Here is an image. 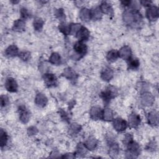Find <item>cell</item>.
<instances>
[{
    "label": "cell",
    "mask_w": 159,
    "mask_h": 159,
    "mask_svg": "<svg viewBox=\"0 0 159 159\" xmlns=\"http://www.w3.org/2000/svg\"><path fill=\"white\" fill-rule=\"evenodd\" d=\"M81 130V126L77 124H73L70 127V132L72 135H76Z\"/></svg>",
    "instance_id": "35"
},
{
    "label": "cell",
    "mask_w": 159,
    "mask_h": 159,
    "mask_svg": "<svg viewBox=\"0 0 159 159\" xmlns=\"http://www.w3.org/2000/svg\"><path fill=\"white\" fill-rule=\"evenodd\" d=\"M87 152V148L86 147L84 144H83L81 143H78V145L76 147V155L78 156H83Z\"/></svg>",
    "instance_id": "32"
},
{
    "label": "cell",
    "mask_w": 159,
    "mask_h": 159,
    "mask_svg": "<svg viewBox=\"0 0 159 159\" xmlns=\"http://www.w3.org/2000/svg\"><path fill=\"white\" fill-rule=\"evenodd\" d=\"M113 112L109 108H105L102 112V119L107 121H111L113 120Z\"/></svg>",
    "instance_id": "27"
},
{
    "label": "cell",
    "mask_w": 159,
    "mask_h": 159,
    "mask_svg": "<svg viewBox=\"0 0 159 159\" xmlns=\"http://www.w3.org/2000/svg\"><path fill=\"white\" fill-rule=\"evenodd\" d=\"M37 132H38V129L34 126H32L29 127L27 130V133L29 135H34L37 134Z\"/></svg>",
    "instance_id": "40"
},
{
    "label": "cell",
    "mask_w": 159,
    "mask_h": 159,
    "mask_svg": "<svg viewBox=\"0 0 159 159\" xmlns=\"http://www.w3.org/2000/svg\"><path fill=\"white\" fill-rule=\"evenodd\" d=\"M140 3H141L142 5H143V6L150 7V4H151V2H150V1H140Z\"/></svg>",
    "instance_id": "42"
},
{
    "label": "cell",
    "mask_w": 159,
    "mask_h": 159,
    "mask_svg": "<svg viewBox=\"0 0 159 159\" xmlns=\"http://www.w3.org/2000/svg\"><path fill=\"white\" fill-rule=\"evenodd\" d=\"M80 19L84 22H88L91 19L90 10L87 8H83L80 12Z\"/></svg>",
    "instance_id": "24"
},
{
    "label": "cell",
    "mask_w": 159,
    "mask_h": 159,
    "mask_svg": "<svg viewBox=\"0 0 159 159\" xmlns=\"http://www.w3.org/2000/svg\"><path fill=\"white\" fill-rule=\"evenodd\" d=\"M7 135L6 132L2 129H1L0 131V145L1 148H3L7 143Z\"/></svg>",
    "instance_id": "31"
},
{
    "label": "cell",
    "mask_w": 159,
    "mask_h": 159,
    "mask_svg": "<svg viewBox=\"0 0 159 159\" xmlns=\"http://www.w3.org/2000/svg\"><path fill=\"white\" fill-rule=\"evenodd\" d=\"M128 66L129 68L132 70L137 69L139 66V61L137 58L130 57L128 60Z\"/></svg>",
    "instance_id": "30"
},
{
    "label": "cell",
    "mask_w": 159,
    "mask_h": 159,
    "mask_svg": "<svg viewBox=\"0 0 159 159\" xmlns=\"http://www.w3.org/2000/svg\"><path fill=\"white\" fill-rule=\"evenodd\" d=\"M58 28L63 34L65 35L70 34V25L65 22H62L59 25Z\"/></svg>",
    "instance_id": "33"
},
{
    "label": "cell",
    "mask_w": 159,
    "mask_h": 159,
    "mask_svg": "<svg viewBox=\"0 0 159 159\" xmlns=\"http://www.w3.org/2000/svg\"><path fill=\"white\" fill-rule=\"evenodd\" d=\"M113 127L117 132H123L127 127V123L122 118H116L113 120Z\"/></svg>",
    "instance_id": "5"
},
{
    "label": "cell",
    "mask_w": 159,
    "mask_h": 159,
    "mask_svg": "<svg viewBox=\"0 0 159 159\" xmlns=\"http://www.w3.org/2000/svg\"><path fill=\"white\" fill-rule=\"evenodd\" d=\"M119 152L118 144L114 140H109V153L111 157H115Z\"/></svg>",
    "instance_id": "12"
},
{
    "label": "cell",
    "mask_w": 159,
    "mask_h": 159,
    "mask_svg": "<svg viewBox=\"0 0 159 159\" xmlns=\"http://www.w3.org/2000/svg\"><path fill=\"white\" fill-rule=\"evenodd\" d=\"M127 154L129 155V157H134L140 154V147L137 143L132 140L127 145Z\"/></svg>",
    "instance_id": "4"
},
{
    "label": "cell",
    "mask_w": 159,
    "mask_h": 159,
    "mask_svg": "<svg viewBox=\"0 0 159 159\" xmlns=\"http://www.w3.org/2000/svg\"><path fill=\"white\" fill-rule=\"evenodd\" d=\"M142 103L145 106H151L154 102V97L149 93H144L141 96Z\"/></svg>",
    "instance_id": "15"
},
{
    "label": "cell",
    "mask_w": 159,
    "mask_h": 159,
    "mask_svg": "<svg viewBox=\"0 0 159 159\" xmlns=\"http://www.w3.org/2000/svg\"><path fill=\"white\" fill-rule=\"evenodd\" d=\"M101 78L106 81H110L113 77V71L109 68H105L101 73Z\"/></svg>",
    "instance_id": "17"
},
{
    "label": "cell",
    "mask_w": 159,
    "mask_h": 159,
    "mask_svg": "<svg viewBox=\"0 0 159 159\" xmlns=\"http://www.w3.org/2000/svg\"><path fill=\"white\" fill-rule=\"evenodd\" d=\"M63 75L68 80H75L77 78V74L70 68H66L63 71Z\"/></svg>",
    "instance_id": "25"
},
{
    "label": "cell",
    "mask_w": 159,
    "mask_h": 159,
    "mask_svg": "<svg viewBox=\"0 0 159 159\" xmlns=\"http://www.w3.org/2000/svg\"><path fill=\"white\" fill-rule=\"evenodd\" d=\"M91 14V19L94 20H99L102 17V12L99 8V7H96L90 10Z\"/></svg>",
    "instance_id": "21"
},
{
    "label": "cell",
    "mask_w": 159,
    "mask_h": 159,
    "mask_svg": "<svg viewBox=\"0 0 159 159\" xmlns=\"http://www.w3.org/2000/svg\"><path fill=\"white\" fill-rule=\"evenodd\" d=\"M119 57L124 60H128L132 56V52L128 46H124L118 52Z\"/></svg>",
    "instance_id": "13"
},
{
    "label": "cell",
    "mask_w": 159,
    "mask_h": 159,
    "mask_svg": "<svg viewBox=\"0 0 159 159\" xmlns=\"http://www.w3.org/2000/svg\"><path fill=\"white\" fill-rule=\"evenodd\" d=\"M132 140V136L130 134H126V135H125L124 137V141H123V143L125 144V145H127L130 142H131Z\"/></svg>",
    "instance_id": "41"
},
{
    "label": "cell",
    "mask_w": 159,
    "mask_h": 159,
    "mask_svg": "<svg viewBox=\"0 0 159 159\" xmlns=\"http://www.w3.org/2000/svg\"><path fill=\"white\" fill-rule=\"evenodd\" d=\"M119 57L118 52H117L115 50H110L106 56V58L108 61L109 62H114L117 60V59Z\"/></svg>",
    "instance_id": "26"
},
{
    "label": "cell",
    "mask_w": 159,
    "mask_h": 159,
    "mask_svg": "<svg viewBox=\"0 0 159 159\" xmlns=\"http://www.w3.org/2000/svg\"><path fill=\"white\" fill-rule=\"evenodd\" d=\"M25 28V23L22 19L16 20L14 22V23L13 24V27H12V29L14 30L17 31V32L23 31V30H24Z\"/></svg>",
    "instance_id": "22"
},
{
    "label": "cell",
    "mask_w": 159,
    "mask_h": 159,
    "mask_svg": "<svg viewBox=\"0 0 159 159\" xmlns=\"http://www.w3.org/2000/svg\"><path fill=\"white\" fill-rule=\"evenodd\" d=\"M48 101V99L46 97L45 95H44L42 93H38L36 95L35 99V104L40 107H44Z\"/></svg>",
    "instance_id": "16"
},
{
    "label": "cell",
    "mask_w": 159,
    "mask_h": 159,
    "mask_svg": "<svg viewBox=\"0 0 159 159\" xmlns=\"http://www.w3.org/2000/svg\"><path fill=\"white\" fill-rule=\"evenodd\" d=\"M117 90L112 86H109L101 93V97L106 103H108L117 95Z\"/></svg>",
    "instance_id": "3"
},
{
    "label": "cell",
    "mask_w": 159,
    "mask_h": 159,
    "mask_svg": "<svg viewBox=\"0 0 159 159\" xmlns=\"http://www.w3.org/2000/svg\"><path fill=\"white\" fill-rule=\"evenodd\" d=\"M19 56L23 61H27L30 58V53L29 52H22L19 53Z\"/></svg>",
    "instance_id": "38"
},
{
    "label": "cell",
    "mask_w": 159,
    "mask_h": 159,
    "mask_svg": "<svg viewBox=\"0 0 159 159\" xmlns=\"http://www.w3.org/2000/svg\"><path fill=\"white\" fill-rule=\"evenodd\" d=\"M76 37L78 39L79 41L84 42L87 40L89 37V30L84 27L81 26L80 29L76 34Z\"/></svg>",
    "instance_id": "11"
},
{
    "label": "cell",
    "mask_w": 159,
    "mask_h": 159,
    "mask_svg": "<svg viewBox=\"0 0 159 159\" xmlns=\"http://www.w3.org/2000/svg\"><path fill=\"white\" fill-rule=\"evenodd\" d=\"M9 102V98H7V96H6L5 95H2L1 96V107H6L7 105H8Z\"/></svg>",
    "instance_id": "39"
},
{
    "label": "cell",
    "mask_w": 159,
    "mask_h": 159,
    "mask_svg": "<svg viewBox=\"0 0 159 159\" xmlns=\"http://www.w3.org/2000/svg\"><path fill=\"white\" fill-rule=\"evenodd\" d=\"M45 84L48 87L55 86L57 83V78L56 76L52 73H45L43 76Z\"/></svg>",
    "instance_id": "7"
},
{
    "label": "cell",
    "mask_w": 159,
    "mask_h": 159,
    "mask_svg": "<svg viewBox=\"0 0 159 159\" xmlns=\"http://www.w3.org/2000/svg\"><path fill=\"white\" fill-rule=\"evenodd\" d=\"M103 110L98 106L93 107L90 110V117L93 120H99L102 119Z\"/></svg>",
    "instance_id": "10"
},
{
    "label": "cell",
    "mask_w": 159,
    "mask_h": 159,
    "mask_svg": "<svg viewBox=\"0 0 159 159\" xmlns=\"http://www.w3.org/2000/svg\"><path fill=\"white\" fill-rule=\"evenodd\" d=\"M123 20L127 25H136L140 23L142 16L139 11L127 10L123 14Z\"/></svg>",
    "instance_id": "1"
},
{
    "label": "cell",
    "mask_w": 159,
    "mask_h": 159,
    "mask_svg": "<svg viewBox=\"0 0 159 159\" xmlns=\"http://www.w3.org/2000/svg\"><path fill=\"white\" fill-rule=\"evenodd\" d=\"M61 57L57 53H53L49 58V61L53 65H60L61 63Z\"/></svg>",
    "instance_id": "28"
},
{
    "label": "cell",
    "mask_w": 159,
    "mask_h": 159,
    "mask_svg": "<svg viewBox=\"0 0 159 159\" xmlns=\"http://www.w3.org/2000/svg\"><path fill=\"white\" fill-rule=\"evenodd\" d=\"M4 87L7 91L11 93H14L17 91L18 86H17V82L14 78H8L6 79L5 81Z\"/></svg>",
    "instance_id": "8"
},
{
    "label": "cell",
    "mask_w": 159,
    "mask_h": 159,
    "mask_svg": "<svg viewBox=\"0 0 159 159\" xmlns=\"http://www.w3.org/2000/svg\"><path fill=\"white\" fill-rule=\"evenodd\" d=\"M75 155H73L72 153H66L65 155H64L63 157V158H75Z\"/></svg>",
    "instance_id": "43"
},
{
    "label": "cell",
    "mask_w": 159,
    "mask_h": 159,
    "mask_svg": "<svg viewBox=\"0 0 159 159\" xmlns=\"http://www.w3.org/2000/svg\"><path fill=\"white\" fill-rule=\"evenodd\" d=\"M81 27V25L80 24H71L70 25V34L76 35Z\"/></svg>",
    "instance_id": "34"
},
{
    "label": "cell",
    "mask_w": 159,
    "mask_h": 159,
    "mask_svg": "<svg viewBox=\"0 0 159 159\" xmlns=\"http://www.w3.org/2000/svg\"><path fill=\"white\" fill-rule=\"evenodd\" d=\"M33 25H34V28L35 30L40 31L42 30L43 25V20L40 17H36L35 18L33 22Z\"/></svg>",
    "instance_id": "29"
},
{
    "label": "cell",
    "mask_w": 159,
    "mask_h": 159,
    "mask_svg": "<svg viewBox=\"0 0 159 159\" xmlns=\"http://www.w3.org/2000/svg\"><path fill=\"white\" fill-rule=\"evenodd\" d=\"M158 15L159 12L157 7L155 6H150V7H148L146 12V16L148 20L151 21H154L158 19Z\"/></svg>",
    "instance_id": "6"
},
{
    "label": "cell",
    "mask_w": 159,
    "mask_h": 159,
    "mask_svg": "<svg viewBox=\"0 0 159 159\" xmlns=\"http://www.w3.org/2000/svg\"><path fill=\"white\" fill-rule=\"evenodd\" d=\"M19 119L24 123H27L30 119V112L24 106H21L19 108Z\"/></svg>",
    "instance_id": "9"
},
{
    "label": "cell",
    "mask_w": 159,
    "mask_h": 159,
    "mask_svg": "<svg viewBox=\"0 0 159 159\" xmlns=\"http://www.w3.org/2000/svg\"><path fill=\"white\" fill-rule=\"evenodd\" d=\"M140 123V116L135 114L132 113L129 116V124L131 127L135 128L139 126Z\"/></svg>",
    "instance_id": "14"
},
{
    "label": "cell",
    "mask_w": 159,
    "mask_h": 159,
    "mask_svg": "<svg viewBox=\"0 0 159 159\" xmlns=\"http://www.w3.org/2000/svg\"><path fill=\"white\" fill-rule=\"evenodd\" d=\"M99 8L102 12V13L106 14L108 15H112L113 14V9L110 4L107 2L103 1L101 4Z\"/></svg>",
    "instance_id": "19"
},
{
    "label": "cell",
    "mask_w": 159,
    "mask_h": 159,
    "mask_svg": "<svg viewBox=\"0 0 159 159\" xmlns=\"http://www.w3.org/2000/svg\"><path fill=\"white\" fill-rule=\"evenodd\" d=\"M56 17L60 20L61 21H63L65 19V14L62 9H58L55 11Z\"/></svg>",
    "instance_id": "36"
},
{
    "label": "cell",
    "mask_w": 159,
    "mask_h": 159,
    "mask_svg": "<svg viewBox=\"0 0 159 159\" xmlns=\"http://www.w3.org/2000/svg\"><path fill=\"white\" fill-rule=\"evenodd\" d=\"M20 15H21V17L23 19H27L28 18H29L30 17V14L29 12V11L25 8V7H22L21 9H20Z\"/></svg>",
    "instance_id": "37"
},
{
    "label": "cell",
    "mask_w": 159,
    "mask_h": 159,
    "mask_svg": "<svg viewBox=\"0 0 159 159\" xmlns=\"http://www.w3.org/2000/svg\"><path fill=\"white\" fill-rule=\"evenodd\" d=\"M5 54L6 56L9 57L17 56L19 55L18 48L16 45H10L6 49Z\"/></svg>",
    "instance_id": "23"
},
{
    "label": "cell",
    "mask_w": 159,
    "mask_h": 159,
    "mask_svg": "<svg viewBox=\"0 0 159 159\" xmlns=\"http://www.w3.org/2000/svg\"><path fill=\"white\" fill-rule=\"evenodd\" d=\"M84 145H85L86 147L87 148V149L90 150H94L96 148V147H97L98 140L94 137L90 136L86 140Z\"/></svg>",
    "instance_id": "18"
},
{
    "label": "cell",
    "mask_w": 159,
    "mask_h": 159,
    "mask_svg": "<svg viewBox=\"0 0 159 159\" xmlns=\"http://www.w3.org/2000/svg\"><path fill=\"white\" fill-rule=\"evenodd\" d=\"M75 50V54L73 55V58L75 60L81 58L87 52V46L83 42L78 41L76 42L73 47Z\"/></svg>",
    "instance_id": "2"
},
{
    "label": "cell",
    "mask_w": 159,
    "mask_h": 159,
    "mask_svg": "<svg viewBox=\"0 0 159 159\" xmlns=\"http://www.w3.org/2000/svg\"><path fill=\"white\" fill-rule=\"evenodd\" d=\"M148 122L152 126L157 125L158 123V113L156 111H151L148 115Z\"/></svg>",
    "instance_id": "20"
}]
</instances>
